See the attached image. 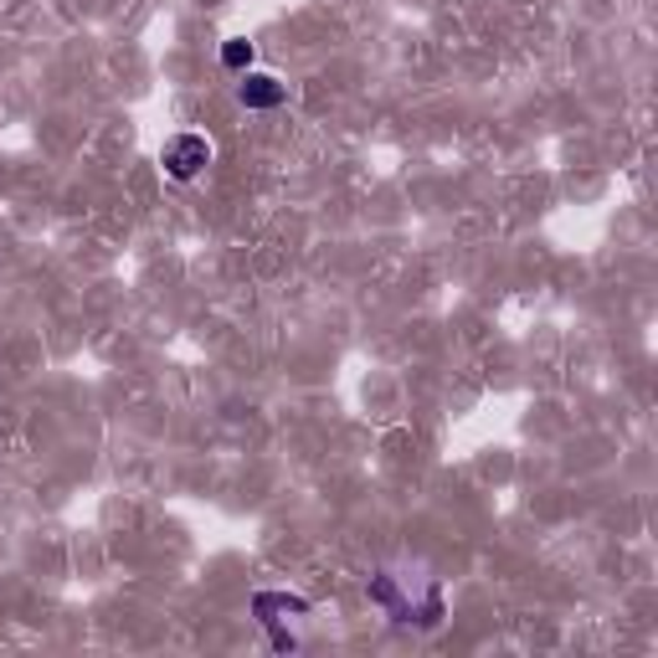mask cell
<instances>
[{"mask_svg":"<svg viewBox=\"0 0 658 658\" xmlns=\"http://www.w3.org/2000/svg\"><path fill=\"white\" fill-rule=\"evenodd\" d=\"M222 62H227L232 73L252 67V41H227V47H222Z\"/></svg>","mask_w":658,"mask_h":658,"instance_id":"cell-5","label":"cell"},{"mask_svg":"<svg viewBox=\"0 0 658 658\" xmlns=\"http://www.w3.org/2000/svg\"><path fill=\"white\" fill-rule=\"evenodd\" d=\"M370 602H381L396 622H417V628H438V622H443V592H438V586H432L427 602L417 607V602H407L402 592H396V581H391L387 571H381V577H370Z\"/></svg>","mask_w":658,"mask_h":658,"instance_id":"cell-1","label":"cell"},{"mask_svg":"<svg viewBox=\"0 0 658 658\" xmlns=\"http://www.w3.org/2000/svg\"><path fill=\"white\" fill-rule=\"evenodd\" d=\"M237 98H242V109H278L289 98V88L273 78V73H248L242 88H237Z\"/></svg>","mask_w":658,"mask_h":658,"instance_id":"cell-3","label":"cell"},{"mask_svg":"<svg viewBox=\"0 0 658 658\" xmlns=\"http://www.w3.org/2000/svg\"><path fill=\"white\" fill-rule=\"evenodd\" d=\"M160 160H165V170H170L175 180H195V175L212 165V144H206L201 135H175Z\"/></svg>","mask_w":658,"mask_h":658,"instance_id":"cell-2","label":"cell"},{"mask_svg":"<svg viewBox=\"0 0 658 658\" xmlns=\"http://www.w3.org/2000/svg\"><path fill=\"white\" fill-rule=\"evenodd\" d=\"M252 612L278 622L273 612H309V597H293V592H257V597H252ZM268 622H263V628H268Z\"/></svg>","mask_w":658,"mask_h":658,"instance_id":"cell-4","label":"cell"}]
</instances>
